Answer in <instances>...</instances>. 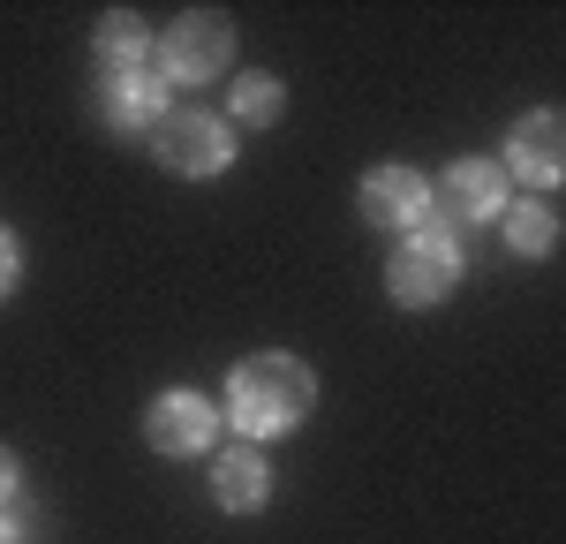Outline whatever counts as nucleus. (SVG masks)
I'll use <instances>...</instances> for the list:
<instances>
[{
	"instance_id": "1",
	"label": "nucleus",
	"mask_w": 566,
	"mask_h": 544,
	"mask_svg": "<svg viewBox=\"0 0 566 544\" xmlns=\"http://www.w3.org/2000/svg\"><path fill=\"white\" fill-rule=\"evenodd\" d=\"M317 401V378H310V363L295 356H250L234 378H227V423L242 431V439H280V431H295Z\"/></svg>"
},
{
	"instance_id": "2",
	"label": "nucleus",
	"mask_w": 566,
	"mask_h": 544,
	"mask_svg": "<svg viewBox=\"0 0 566 544\" xmlns=\"http://www.w3.org/2000/svg\"><path fill=\"white\" fill-rule=\"evenodd\" d=\"M151 151H159L167 175H219V167L234 159V136H227V122L205 114V106H167V114L151 122Z\"/></svg>"
},
{
	"instance_id": "3",
	"label": "nucleus",
	"mask_w": 566,
	"mask_h": 544,
	"mask_svg": "<svg viewBox=\"0 0 566 544\" xmlns=\"http://www.w3.org/2000/svg\"><path fill=\"white\" fill-rule=\"evenodd\" d=\"M453 280H461V242H453L446 227H416V234H408V250L386 265L392 303H408V311L446 303V287H453Z\"/></svg>"
},
{
	"instance_id": "4",
	"label": "nucleus",
	"mask_w": 566,
	"mask_h": 544,
	"mask_svg": "<svg viewBox=\"0 0 566 544\" xmlns=\"http://www.w3.org/2000/svg\"><path fill=\"white\" fill-rule=\"evenodd\" d=\"M227 53H234V23L212 15V8H189L175 31L159 39V69L175 84H212L219 69H227Z\"/></svg>"
},
{
	"instance_id": "5",
	"label": "nucleus",
	"mask_w": 566,
	"mask_h": 544,
	"mask_svg": "<svg viewBox=\"0 0 566 544\" xmlns=\"http://www.w3.org/2000/svg\"><path fill=\"white\" fill-rule=\"evenodd\" d=\"M144 439H151L159 453H212L219 416H212L205 394H159L151 416H144Z\"/></svg>"
},
{
	"instance_id": "6",
	"label": "nucleus",
	"mask_w": 566,
	"mask_h": 544,
	"mask_svg": "<svg viewBox=\"0 0 566 544\" xmlns=\"http://www.w3.org/2000/svg\"><path fill=\"white\" fill-rule=\"evenodd\" d=\"M423 212H431V181L416 175V167H378V175H363V220L416 227Z\"/></svg>"
},
{
	"instance_id": "7",
	"label": "nucleus",
	"mask_w": 566,
	"mask_h": 544,
	"mask_svg": "<svg viewBox=\"0 0 566 544\" xmlns=\"http://www.w3.org/2000/svg\"><path fill=\"white\" fill-rule=\"evenodd\" d=\"M506 167L522 181H536V189L559 181L566 175V122L559 114H528L522 129H514V144H506Z\"/></svg>"
},
{
	"instance_id": "8",
	"label": "nucleus",
	"mask_w": 566,
	"mask_h": 544,
	"mask_svg": "<svg viewBox=\"0 0 566 544\" xmlns=\"http://www.w3.org/2000/svg\"><path fill=\"white\" fill-rule=\"evenodd\" d=\"M98 114H106V129H151V122L167 114L159 69H122V76H106V91H98Z\"/></svg>"
},
{
	"instance_id": "9",
	"label": "nucleus",
	"mask_w": 566,
	"mask_h": 544,
	"mask_svg": "<svg viewBox=\"0 0 566 544\" xmlns=\"http://www.w3.org/2000/svg\"><path fill=\"white\" fill-rule=\"evenodd\" d=\"M446 212L453 220H499L506 212V167H491V159L446 167Z\"/></svg>"
},
{
	"instance_id": "10",
	"label": "nucleus",
	"mask_w": 566,
	"mask_h": 544,
	"mask_svg": "<svg viewBox=\"0 0 566 544\" xmlns=\"http://www.w3.org/2000/svg\"><path fill=\"white\" fill-rule=\"evenodd\" d=\"M212 492H219L227 514H258L264 499H272V469H264V453H219Z\"/></svg>"
},
{
	"instance_id": "11",
	"label": "nucleus",
	"mask_w": 566,
	"mask_h": 544,
	"mask_svg": "<svg viewBox=\"0 0 566 544\" xmlns=\"http://www.w3.org/2000/svg\"><path fill=\"white\" fill-rule=\"evenodd\" d=\"M98 69H106V76H122V69H151V45H144V23H136L129 8L98 15Z\"/></svg>"
},
{
	"instance_id": "12",
	"label": "nucleus",
	"mask_w": 566,
	"mask_h": 544,
	"mask_svg": "<svg viewBox=\"0 0 566 544\" xmlns=\"http://www.w3.org/2000/svg\"><path fill=\"white\" fill-rule=\"evenodd\" d=\"M552 242H559L552 205H536V197L506 205V250H514V258H552Z\"/></svg>"
},
{
	"instance_id": "13",
	"label": "nucleus",
	"mask_w": 566,
	"mask_h": 544,
	"mask_svg": "<svg viewBox=\"0 0 566 544\" xmlns=\"http://www.w3.org/2000/svg\"><path fill=\"white\" fill-rule=\"evenodd\" d=\"M234 114H242V122H272V114H280V84H272V76H242V84H234Z\"/></svg>"
},
{
	"instance_id": "14",
	"label": "nucleus",
	"mask_w": 566,
	"mask_h": 544,
	"mask_svg": "<svg viewBox=\"0 0 566 544\" xmlns=\"http://www.w3.org/2000/svg\"><path fill=\"white\" fill-rule=\"evenodd\" d=\"M15 272H23V250H15V234H8V227H0V295H8V287H15Z\"/></svg>"
},
{
	"instance_id": "15",
	"label": "nucleus",
	"mask_w": 566,
	"mask_h": 544,
	"mask_svg": "<svg viewBox=\"0 0 566 544\" xmlns=\"http://www.w3.org/2000/svg\"><path fill=\"white\" fill-rule=\"evenodd\" d=\"M15 492H23V469H15V453L0 447V506H8V499H15Z\"/></svg>"
},
{
	"instance_id": "16",
	"label": "nucleus",
	"mask_w": 566,
	"mask_h": 544,
	"mask_svg": "<svg viewBox=\"0 0 566 544\" xmlns=\"http://www.w3.org/2000/svg\"><path fill=\"white\" fill-rule=\"evenodd\" d=\"M0 544H23V522H15L8 506H0Z\"/></svg>"
}]
</instances>
